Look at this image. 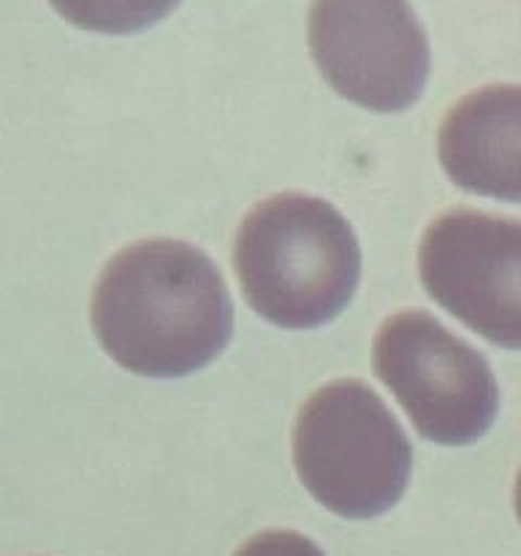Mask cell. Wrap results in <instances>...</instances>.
Masks as SVG:
<instances>
[{
    "label": "cell",
    "instance_id": "cell-1",
    "mask_svg": "<svg viewBox=\"0 0 521 556\" xmlns=\"http://www.w3.org/2000/svg\"><path fill=\"white\" fill-rule=\"evenodd\" d=\"M90 320L119 367L171 380L220 356L233 334V304L204 250L179 239H144L103 266Z\"/></svg>",
    "mask_w": 521,
    "mask_h": 556
},
{
    "label": "cell",
    "instance_id": "cell-2",
    "mask_svg": "<svg viewBox=\"0 0 521 556\" xmlns=\"http://www.w3.org/2000/svg\"><path fill=\"white\" fill-rule=\"evenodd\" d=\"M233 271L260 318L280 329H318L351 304L361 250L329 201L280 193L260 201L239 226Z\"/></svg>",
    "mask_w": 521,
    "mask_h": 556
},
{
    "label": "cell",
    "instance_id": "cell-3",
    "mask_svg": "<svg viewBox=\"0 0 521 556\" xmlns=\"http://www.w3.org/2000/svg\"><path fill=\"white\" fill-rule=\"evenodd\" d=\"M298 481L342 519H374L399 503L412 448L385 402L364 380H331L302 405L293 427Z\"/></svg>",
    "mask_w": 521,
    "mask_h": 556
},
{
    "label": "cell",
    "instance_id": "cell-4",
    "mask_svg": "<svg viewBox=\"0 0 521 556\" xmlns=\"http://www.w3.org/2000/svg\"><path fill=\"white\" fill-rule=\"evenodd\" d=\"M374 375L437 445H470L492 429L499 389L486 358L423 309H405L374 334Z\"/></svg>",
    "mask_w": 521,
    "mask_h": 556
},
{
    "label": "cell",
    "instance_id": "cell-5",
    "mask_svg": "<svg viewBox=\"0 0 521 556\" xmlns=\"http://www.w3.org/2000/svg\"><path fill=\"white\" fill-rule=\"evenodd\" d=\"M309 52L326 85L369 112H405L429 79L427 33L407 0H313Z\"/></svg>",
    "mask_w": 521,
    "mask_h": 556
},
{
    "label": "cell",
    "instance_id": "cell-6",
    "mask_svg": "<svg viewBox=\"0 0 521 556\" xmlns=\"http://www.w3.org/2000/svg\"><path fill=\"white\" fill-rule=\"evenodd\" d=\"M418 271L429 296L483 340L521 345V223L450 210L427 228Z\"/></svg>",
    "mask_w": 521,
    "mask_h": 556
},
{
    "label": "cell",
    "instance_id": "cell-7",
    "mask_svg": "<svg viewBox=\"0 0 521 556\" xmlns=\"http://www.w3.org/2000/svg\"><path fill=\"white\" fill-rule=\"evenodd\" d=\"M440 163L454 185L499 201L521 199V92L492 85L454 103L440 125Z\"/></svg>",
    "mask_w": 521,
    "mask_h": 556
},
{
    "label": "cell",
    "instance_id": "cell-8",
    "mask_svg": "<svg viewBox=\"0 0 521 556\" xmlns=\"http://www.w3.org/2000/svg\"><path fill=\"white\" fill-rule=\"evenodd\" d=\"M71 25L106 36H130L166 20L179 0H49Z\"/></svg>",
    "mask_w": 521,
    "mask_h": 556
},
{
    "label": "cell",
    "instance_id": "cell-9",
    "mask_svg": "<svg viewBox=\"0 0 521 556\" xmlns=\"http://www.w3.org/2000/svg\"><path fill=\"white\" fill-rule=\"evenodd\" d=\"M233 556H326L309 538L291 530H269L250 538Z\"/></svg>",
    "mask_w": 521,
    "mask_h": 556
}]
</instances>
